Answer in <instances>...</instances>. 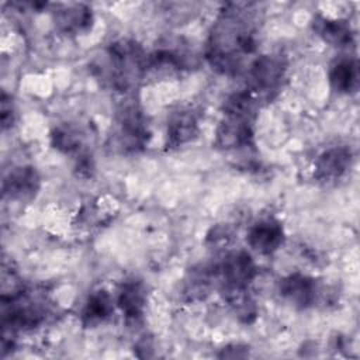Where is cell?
Here are the masks:
<instances>
[{"mask_svg": "<svg viewBox=\"0 0 360 360\" xmlns=\"http://www.w3.org/2000/svg\"><path fill=\"white\" fill-rule=\"evenodd\" d=\"M259 15L255 4L228 3L219 11L207 42L205 58L218 73L233 76L259 46Z\"/></svg>", "mask_w": 360, "mask_h": 360, "instance_id": "6da1fadb", "label": "cell"}, {"mask_svg": "<svg viewBox=\"0 0 360 360\" xmlns=\"http://www.w3.org/2000/svg\"><path fill=\"white\" fill-rule=\"evenodd\" d=\"M146 53L139 42L131 38L112 41L101 62V77L114 90L128 91L134 89L145 75Z\"/></svg>", "mask_w": 360, "mask_h": 360, "instance_id": "7a4b0ae2", "label": "cell"}, {"mask_svg": "<svg viewBox=\"0 0 360 360\" xmlns=\"http://www.w3.org/2000/svg\"><path fill=\"white\" fill-rule=\"evenodd\" d=\"M287 73V62L280 53H263L248 66L249 91L262 100H271L283 87Z\"/></svg>", "mask_w": 360, "mask_h": 360, "instance_id": "3957f363", "label": "cell"}, {"mask_svg": "<svg viewBox=\"0 0 360 360\" xmlns=\"http://www.w3.org/2000/svg\"><path fill=\"white\" fill-rule=\"evenodd\" d=\"M150 138V129L143 111L136 104H125L115 117V141L122 152L142 150Z\"/></svg>", "mask_w": 360, "mask_h": 360, "instance_id": "277c9868", "label": "cell"}, {"mask_svg": "<svg viewBox=\"0 0 360 360\" xmlns=\"http://www.w3.org/2000/svg\"><path fill=\"white\" fill-rule=\"evenodd\" d=\"M215 131V146L225 152L252 149L255 146L253 118L225 114Z\"/></svg>", "mask_w": 360, "mask_h": 360, "instance_id": "5b68a950", "label": "cell"}, {"mask_svg": "<svg viewBox=\"0 0 360 360\" xmlns=\"http://www.w3.org/2000/svg\"><path fill=\"white\" fill-rule=\"evenodd\" d=\"M353 165V152L346 145H335L318 155L314 162L315 180L329 184L340 180Z\"/></svg>", "mask_w": 360, "mask_h": 360, "instance_id": "8992f818", "label": "cell"}, {"mask_svg": "<svg viewBox=\"0 0 360 360\" xmlns=\"http://www.w3.org/2000/svg\"><path fill=\"white\" fill-rule=\"evenodd\" d=\"M215 269L222 285L231 287H249L257 274L256 263L246 250H233L226 253Z\"/></svg>", "mask_w": 360, "mask_h": 360, "instance_id": "52a82bcc", "label": "cell"}, {"mask_svg": "<svg viewBox=\"0 0 360 360\" xmlns=\"http://www.w3.org/2000/svg\"><path fill=\"white\" fill-rule=\"evenodd\" d=\"M53 22L65 35L87 34L94 24V14L87 4L83 3H60L52 11Z\"/></svg>", "mask_w": 360, "mask_h": 360, "instance_id": "ba28073f", "label": "cell"}, {"mask_svg": "<svg viewBox=\"0 0 360 360\" xmlns=\"http://www.w3.org/2000/svg\"><path fill=\"white\" fill-rule=\"evenodd\" d=\"M285 240V233L281 222L273 217L262 218L253 222L246 233L249 248L260 255H271Z\"/></svg>", "mask_w": 360, "mask_h": 360, "instance_id": "9c48e42d", "label": "cell"}, {"mask_svg": "<svg viewBox=\"0 0 360 360\" xmlns=\"http://www.w3.org/2000/svg\"><path fill=\"white\" fill-rule=\"evenodd\" d=\"M278 292L281 298L294 308L307 309L315 304L319 295V288L314 277L302 273H291L281 278Z\"/></svg>", "mask_w": 360, "mask_h": 360, "instance_id": "30bf717a", "label": "cell"}, {"mask_svg": "<svg viewBox=\"0 0 360 360\" xmlns=\"http://www.w3.org/2000/svg\"><path fill=\"white\" fill-rule=\"evenodd\" d=\"M198 114L193 108H179L169 115L166 128V146L177 149L193 142L200 131Z\"/></svg>", "mask_w": 360, "mask_h": 360, "instance_id": "8fae6325", "label": "cell"}, {"mask_svg": "<svg viewBox=\"0 0 360 360\" xmlns=\"http://www.w3.org/2000/svg\"><path fill=\"white\" fill-rule=\"evenodd\" d=\"M41 187V177L32 166H18L11 169L3 180V194L10 200H32Z\"/></svg>", "mask_w": 360, "mask_h": 360, "instance_id": "7c38bea8", "label": "cell"}, {"mask_svg": "<svg viewBox=\"0 0 360 360\" xmlns=\"http://www.w3.org/2000/svg\"><path fill=\"white\" fill-rule=\"evenodd\" d=\"M115 302L128 323L139 322L148 302L146 285L142 280L135 277L122 281Z\"/></svg>", "mask_w": 360, "mask_h": 360, "instance_id": "4fadbf2b", "label": "cell"}, {"mask_svg": "<svg viewBox=\"0 0 360 360\" xmlns=\"http://www.w3.org/2000/svg\"><path fill=\"white\" fill-rule=\"evenodd\" d=\"M312 28L326 44L336 48H347L354 42L353 28L346 18H329L316 15L312 21Z\"/></svg>", "mask_w": 360, "mask_h": 360, "instance_id": "5bb4252c", "label": "cell"}, {"mask_svg": "<svg viewBox=\"0 0 360 360\" xmlns=\"http://www.w3.org/2000/svg\"><path fill=\"white\" fill-rule=\"evenodd\" d=\"M112 312H114V298L107 290L98 288V290H94L87 297L80 312V319L83 326L94 328L105 322L112 315Z\"/></svg>", "mask_w": 360, "mask_h": 360, "instance_id": "9a60e30c", "label": "cell"}, {"mask_svg": "<svg viewBox=\"0 0 360 360\" xmlns=\"http://www.w3.org/2000/svg\"><path fill=\"white\" fill-rule=\"evenodd\" d=\"M360 80L359 63L354 58L338 59L329 70L330 87L339 94H352L357 91Z\"/></svg>", "mask_w": 360, "mask_h": 360, "instance_id": "2e32d148", "label": "cell"}, {"mask_svg": "<svg viewBox=\"0 0 360 360\" xmlns=\"http://www.w3.org/2000/svg\"><path fill=\"white\" fill-rule=\"evenodd\" d=\"M86 142L84 131L72 122L59 124L51 132L52 146L65 155H76L79 158L83 155V146Z\"/></svg>", "mask_w": 360, "mask_h": 360, "instance_id": "e0dca14e", "label": "cell"}, {"mask_svg": "<svg viewBox=\"0 0 360 360\" xmlns=\"http://www.w3.org/2000/svg\"><path fill=\"white\" fill-rule=\"evenodd\" d=\"M221 292L242 323H252L257 318V307L248 287L222 285Z\"/></svg>", "mask_w": 360, "mask_h": 360, "instance_id": "ac0fdd59", "label": "cell"}, {"mask_svg": "<svg viewBox=\"0 0 360 360\" xmlns=\"http://www.w3.org/2000/svg\"><path fill=\"white\" fill-rule=\"evenodd\" d=\"M217 277V269L205 264H198L193 267L184 278L183 292L188 301L204 300L211 288L212 280Z\"/></svg>", "mask_w": 360, "mask_h": 360, "instance_id": "d6986e66", "label": "cell"}, {"mask_svg": "<svg viewBox=\"0 0 360 360\" xmlns=\"http://www.w3.org/2000/svg\"><path fill=\"white\" fill-rule=\"evenodd\" d=\"M0 120H1V127L3 129L10 128L14 121H15V108L11 100V96H7L6 93L1 94V101H0Z\"/></svg>", "mask_w": 360, "mask_h": 360, "instance_id": "ffe728a7", "label": "cell"}, {"mask_svg": "<svg viewBox=\"0 0 360 360\" xmlns=\"http://www.w3.org/2000/svg\"><path fill=\"white\" fill-rule=\"evenodd\" d=\"M246 356H248V347L243 345H239V343L229 345V346L221 349V353H218V357H231V359L246 357Z\"/></svg>", "mask_w": 360, "mask_h": 360, "instance_id": "44dd1931", "label": "cell"}]
</instances>
